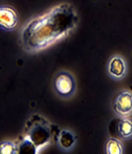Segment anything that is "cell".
<instances>
[{
	"label": "cell",
	"mask_w": 132,
	"mask_h": 154,
	"mask_svg": "<svg viewBox=\"0 0 132 154\" xmlns=\"http://www.w3.org/2000/svg\"><path fill=\"white\" fill-rule=\"evenodd\" d=\"M17 151L16 145L11 141H4L0 143V153L1 154H12Z\"/></svg>",
	"instance_id": "obj_10"
},
{
	"label": "cell",
	"mask_w": 132,
	"mask_h": 154,
	"mask_svg": "<svg viewBox=\"0 0 132 154\" xmlns=\"http://www.w3.org/2000/svg\"><path fill=\"white\" fill-rule=\"evenodd\" d=\"M76 143V136L68 129H62L58 134L57 144L63 151H69L74 147Z\"/></svg>",
	"instance_id": "obj_7"
},
{
	"label": "cell",
	"mask_w": 132,
	"mask_h": 154,
	"mask_svg": "<svg viewBox=\"0 0 132 154\" xmlns=\"http://www.w3.org/2000/svg\"><path fill=\"white\" fill-rule=\"evenodd\" d=\"M124 152L123 144L118 138L110 137L106 143V153L107 154H122Z\"/></svg>",
	"instance_id": "obj_9"
},
{
	"label": "cell",
	"mask_w": 132,
	"mask_h": 154,
	"mask_svg": "<svg viewBox=\"0 0 132 154\" xmlns=\"http://www.w3.org/2000/svg\"><path fill=\"white\" fill-rule=\"evenodd\" d=\"M116 129L118 137L122 140H130L132 138V121L128 118H120Z\"/></svg>",
	"instance_id": "obj_8"
},
{
	"label": "cell",
	"mask_w": 132,
	"mask_h": 154,
	"mask_svg": "<svg viewBox=\"0 0 132 154\" xmlns=\"http://www.w3.org/2000/svg\"><path fill=\"white\" fill-rule=\"evenodd\" d=\"M18 14L9 6H0V28L11 31L18 25Z\"/></svg>",
	"instance_id": "obj_5"
},
{
	"label": "cell",
	"mask_w": 132,
	"mask_h": 154,
	"mask_svg": "<svg viewBox=\"0 0 132 154\" xmlns=\"http://www.w3.org/2000/svg\"><path fill=\"white\" fill-rule=\"evenodd\" d=\"M109 76L114 81H120L127 74V63L121 55H112L109 59L106 65Z\"/></svg>",
	"instance_id": "obj_4"
},
{
	"label": "cell",
	"mask_w": 132,
	"mask_h": 154,
	"mask_svg": "<svg viewBox=\"0 0 132 154\" xmlns=\"http://www.w3.org/2000/svg\"><path fill=\"white\" fill-rule=\"evenodd\" d=\"M54 90L62 98H70L76 90V82L71 73L61 71L55 76Z\"/></svg>",
	"instance_id": "obj_2"
},
{
	"label": "cell",
	"mask_w": 132,
	"mask_h": 154,
	"mask_svg": "<svg viewBox=\"0 0 132 154\" xmlns=\"http://www.w3.org/2000/svg\"><path fill=\"white\" fill-rule=\"evenodd\" d=\"M112 110L119 118H128L132 115L131 91L122 90L114 96L112 100Z\"/></svg>",
	"instance_id": "obj_3"
},
{
	"label": "cell",
	"mask_w": 132,
	"mask_h": 154,
	"mask_svg": "<svg viewBox=\"0 0 132 154\" xmlns=\"http://www.w3.org/2000/svg\"><path fill=\"white\" fill-rule=\"evenodd\" d=\"M50 138V132L46 125L40 124L36 125L31 131L30 140L34 143L36 147H39L40 145H44L48 142Z\"/></svg>",
	"instance_id": "obj_6"
},
{
	"label": "cell",
	"mask_w": 132,
	"mask_h": 154,
	"mask_svg": "<svg viewBox=\"0 0 132 154\" xmlns=\"http://www.w3.org/2000/svg\"><path fill=\"white\" fill-rule=\"evenodd\" d=\"M78 14L68 3H62L28 24L22 32V43L29 51H39L60 40L74 29Z\"/></svg>",
	"instance_id": "obj_1"
}]
</instances>
